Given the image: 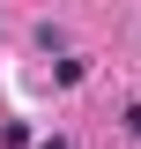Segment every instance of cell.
<instances>
[{
	"label": "cell",
	"mask_w": 141,
	"mask_h": 149,
	"mask_svg": "<svg viewBox=\"0 0 141 149\" xmlns=\"http://www.w3.org/2000/svg\"><path fill=\"white\" fill-rule=\"evenodd\" d=\"M37 149H67V142H59V134H45V142H37Z\"/></svg>",
	"instance_id": "cell-2"
},
{
	"label": "cell",
	"mask_w": 141,
	"mask_h": 149,
	"mask_svg": "<svg viewBox=\"0 0 141 149\" xmlns=\"http://www.w3.org/2000/svg\"><path fill=\"white\" fill-rule=\"evenodd\" d=\"M126 134H134V142H141V104H126Z\"/></svg>",
	"instance_id": "cell-1"
}]
</instances>
